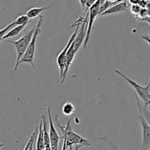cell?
I'll list each match as a JSON object with an SVG mask.
<instances>
[{
  "label": "cell",
  "mask_w": 150,
  "mask_h": 150,
  "mask_svg": "<svg viewBox=\"0 0 150 150\" xmlns=\"http://www.w3.org/2000/svg\"><path fill=\"white\" fill-rule=\"evenodd\" d=\"M13 26H14V24H13V22H12L11 23H10L9 25H7V26H6V27H4V29H2L0 30V42L3 41V38L4 37V35H5L6 34H7V32H8V31L10 30L11 28H13Z\"/></svg>",
  "instance_id": "cell-17"
},
{
  "label": "cell",
  "mask_w": 150,
  "mask_h": 150,
  "mask_svg": "<svg viewBox=\"0 0 150 150\" xmlns=\"http://www.w3.org/2000/svg\"><path fill=\"white\" fill-rule=\"evenodd\" d=\"M3 146H4V144H0V149H1V147H3Z\"/></svg>",
  "instance_id": "cell-22"
},
{
  "label": "cell",
  "mask_w": 150,
  "mask_h": 150,
  "mask_svg": "<svg viewBox=\"0 0 150 150\" xmlns=\"http://www.w3.org/2000/svg\"><path fill=\"white\" fill-rule=\"evenodd\" d=\"M131 10L132 13H134V14H138L141 12V8L137 5H133L131 7Z\"/></svg>",
  "instance_id": "cell-19"
},
{
  "label": "cell",
  "mask_w": 150,
  "mask_h": 150,
  "mask_svg": "<svg viewBox=\"0 0 150 150\" xmlns=\"http://www.w3.org/2000/svg\"><path fill=\"white\" fill-rule=\"evenodd\" d=\"M35 29H36V26L35 27L32 28L31 29H29V31H26L24 34H23V36L21 38H19L17 40H4V42H10L13 45H14V46L16 47V54H17V58H16V62L15 64V70H18V63L19 61L21 60V59L23 57L24 54L26 53V50H27L28 46L30 44L31 40L32 39V37H33L34 32H35Z\"/></svg>",
  "instance_id": "cell-2"
},
{
  "label": "cell",
  "mask_w": 150,
  "mask_h": 150,
  "mask_svg": "<svg viewBox=\"0 0 150 150\" xmlns=\"http://www.w3.org/2000/svg\"><path fill=\"white\" fill-rule=\"evenodd\" d=\"M149 149H150V148H149Z\"/></svg>",
  "instance_id": "cell-24"
},
{
  "label": "cell",
  "mask_w": 150,
  "mask_h": 150,
  "mask_svg": "<svg viewBox=\"0 0 150 150\" xmlns=\"http://www.w3.org/2000/svg\"><path fill=\"white\" fill-rule=\"evenodd\" d=\"M75 111H76L75 106L73 105V103H71L70 102L65 103L62 105V111L66 116L73 115L75 113Z\"/></svg>",
  "instance_id": "cell-15"
},
{
  "label": "cell",
  "mask_w": 150,
  "mask_h": 150,
  "mask_svg": "<svg viewBox=\"0 0 150 150\" xmlns=\"http://www.w3.org/2000/svg\"><path fill=\"white\" fill-rule=\"evenodd\" d=\"M36 149H45V142H44L43 128H42V120L41 118L39 125V131H38V139H37Z\"/></svg>",
  "instance_id": "cell-11"
},
{
  "label": "cell",
  "mask_w": 150,
  "mask_h": 150,
  "mask_svg": "<svg viewBox=\"0 0 150 150\" xmlns=\"http://www.w3.org/2000/svg\"><path fill=\"white\" fill-rule=\"evenodd\" d=\"M109 1H117V0H109Z\"/></svg>",
  "instance_id": "cell-23"
},
{
  "label": "cell",
  "mask_w": 150,
  "mask_h": 150,
  "mask_svg": "<svg viewBox=\"0 0 150 150\" xmlns=\"http://www.w3.org/2000/svg\"><path fill=\"white\" fill-rule=\"evenodd\" d=\"M136 101H137L138 108H139V115L138 117L139 122L141 123V125L142 127V149H146L150 148V125L145 119L143 113L142 111V105L139 102V98L137 94L135 93Z\"/></svg>",
  "instance_id": "cell-5"
},
{
  "label": "cell",
  "mask_w": 150,
  "mask_h": 150,
  "mask_svg": "<svg viewBox=\"0 0 150 150\" xmlns=\"http://www.w3.org/2000/svg\"><path fill=\"white\" fill-rule=\"evenodd\" d=\"M114 72H115L118 76H120V77H122L123 79H125V80L129 83V85L133 88V89L135 90V93L137 94L138 96H139L144 102V106L146 107V108H147L148 106H150V79L147 85H146V86H142V85H140L139 83H138L137 82L134 81L129 79L128 77H127L125 75L123 74V73H122V72H120V70H114Z\"/></svg>",
  "instance_id": "cell-4"
},
{
  "label": "cell",
  "mask_w": 150,
  "mask_h": 150,
  "mask_svg": "<svg viewBox=\"0 0 150 150\" xmlns=\"http://www.w3.org/2000/svg\"><path fill=\"white\" fill-rule=\"evenodd\" d=\"M87 21H88V13H86V16L83 17V21L81 23V26L78 31L77 35L73 41V45H74V49L77 54L78 51L81 46L82 43L84 42L85 38H86V32H87Z\"/></svg>",
  "instance_id": "cell-7"
},
{
  "label": "cell",
  "mask_w": 150,
  "mask_h": 150,
  "mask_svg": "<svg viewBox=\"0 0 150 150\" xmlns=\"http://www.w3.org/2000/svg\"><path fill=\"white\" fill-rule=\"evenodd\" d=\"M48 122H49V136L51 139V149L57 150L58 149L59 143L60 139H62V136L58 134L57 129L54 126L52 121V117H51V108L50 106L48 107Z\"/></svg>",
  "instance_id": "cell-8"
},
{
  "label": "cell",
  "mask_w": 150,
  "mask_h": 150,
  "mask_svg": "<svg viewBox=\"0 0 150 150\" xmlns=\"http://www.w3.org/2000/svg\"><path fill=\"white\" fill-rule=\"evenodd\" d=\"M50 8H51V5L40 7H32V8L29 9L28 10L27 13H26V16L30 19L35 18H37L38 16H40V14L42 12L46 10H49Z\"/></svg>",
  "instance_id": "cell-12"
},
{
  "label": "cell",
  "mask_w": 150,
  "mask_h": 150,
  "mask_svg": "<svg viewBox=\"0 0 150 150\" xmlns=\"http://www.w3.org/2000/svg\"><path fill=\"white\" fill-rule=\"evenodd\" d=\"M42 21H43V16H40L39 19H38V21L36 25V29H35V32H34L33 37H32V39L31 40L30 44L28 46L27 50H26V53L24 54L23 57L19 61L18 66L21 64H22V63H29V64H30L32 65V68L36 69L35 63H34V58H35V49H36L37 40H38V36L41 33V26H42Z\"/></svg>",
  "instance_id": "cell-3"
},
{
  "label": "cell",
  "mask_w": 150,
  "mask_h": 150,
  "mask_svg": "<svg viewBox=\"0 0 150 150\" xmlns=\"http://www.w3.org/2000/svg\"><path fill=\"white\" fill-rule=\"evenodd\" d=\"M32 21V19L29 18L26 15H22V16H18L14 21H13L14 26H18V25H23L29 23Z\"/></svg>",
  "instance_id": "cell-16"
},
{
  "label": "cell",
  "mask_w": 150,
  "mask_h": 150,
  "mask_svg": "<svg viewBox=\"0 0 150 150\" xmlns=\"http://www.w3.org/2000/svg\"><path fill=\"white\" fill-rule=\"evenodd\" d=\"M128 8V4L127 1H120V3L116 4H113L110 7H108L106 10L101 13L99 16H108V15L115 14V13H120V12L126 11Z\"/></svg>",
  "instance_id": "cell-9"
},
{
  "label": "cell",
  "mask_w": 150,
  "mask_h": 150,
  "mask_svg": "<svg viewBox=\"0 0 150 150\" xmlns=\"http://www.w3.org/2000/svg\"><path fill=\"white\" fill-rule=\"evenodd\" d=\"M79 2H80L81 5L82 9H83V10H85V9H86V2H87V0H79Z\"/></svg>",
  "instance_id": "cell-21"
},
{
  "label": "cell",
  "mask_w": 150,
  "mask_h": 150,
  "mask_svg": "<svg viewBox=\"0 0 150 150\" xmlns=\"http://www.w3.org/2000/svg\"><path fill=\"white\" fill-rule=\"evenodd\" d=\"M142 111L144 116L145 119H146V121L148 122V123H149L150 125V111H149V110L147 109V108L145 106L142 107Z\"/></svg>",
  "instance_id": "cell-18"
},
{
  "label": "cell",
  "mask_w": 150,
  "mask_h": 150,
  "mask_svg": "<svg viewBox=\"0 0 150 150\" xmlns=\"http://www.w3.org/2000/svg\"><path fill=\"white\" fill-rule=\"evenodd\" d=\"M142 40L146 41V42L150 45V34H146V35H142Z\"/></svg>",
  "instance_id": "cell-20"
},
{
  "label": "cell",
  "mask_w": 150,
  "mask_h": 150,
  "mask_svg": "<svg viewBox=\"0 0 150 150\" xmlns=\"http://www.w3.org/2000/svg\"><path fill=\"white\" fill-rule=\"evenodd\" d=\"M38 131H39V126H38V127L35 128V131H34L33 133H32V134L31 135L27 144H26V145L25 146L24 149H34V148H35V142H37V139H38Z\"/></svg>",
  "instance_id": "cell-14"
},
{
  "label": "cell",
  "mask_w": 150,
  "mask_h": 150,
  "mask_svg": "<svg viewBox=\"0 0 150 150\" xmlns=\"http://www.w3.org/2000/svg\"><path fill=\"white\" fill-rule=\"evenodd\" d=\"M41 119L42 120V128H43V135H44V142H45V149L50 150L51 149V139H50L49 131H48L47 129V122L46 117L44 114L41 115Z\"/></svg>",
  "instance_id": "cell-10"
},
{
  "label": "cell",
  "mask_w": 150,
  "mask_h": 150,
  "mask_svg": "<svg viewBox=\"0 0 150 150\" xmlns=\"http://www.w3.org/2000/svg\"><path fill=\"white\" fill-rule=\"evenodd\" d=\"M55 122L58 127L62 133V138L63 139L62 149H73L74 145H79V149L81 146H89L91 145L90 142L85 138L79 136V134L75 133L71 127V120L67 118V124L65 126L62 125L58 121V115L55 116Z\"/></svg>",
  "instance_id": "cell-1"
},
{
  "label": "cell",
  "mask_w": 150,
  "mask_h": 150,
  "mask_svg": "<svg viewBox=\"0 0 150 150\" xmlns=\"http://www.w3.org/2000/svg\"><path fill=\"white\" fill-rule=\"evenodd\" d=\"M101 0H97L90 7L89 9L88 12V21H87V32H86V38L83 42V49L84 50L87 46L88 42L89 40V38L91 36V32L92 31V28H93L94 23H95V19L97 18L98 16H99V10H100V6Z\"/></svg>",
  "instance_id": "cell-6"
},
{
  "label": "cell",
  "mask_w": 150,
  "mask_h": 150,
  "mask_svg": "<svg viewBox=\"0 0 150 150\" xmlns=\"http://www.w3.org/2000/svg\"><path fill=\"white\" fill-rule=\"evenodd\" d=\"M26 26V24L23 25H18V26H16L15 27L11 28L8 32H7L4 37L3 38V41L5 40L9 39V38H14V37L18 35L23 29H25V27Z\"/></svg>",
  "instance_id": "cell-13"
}]
</instances>
